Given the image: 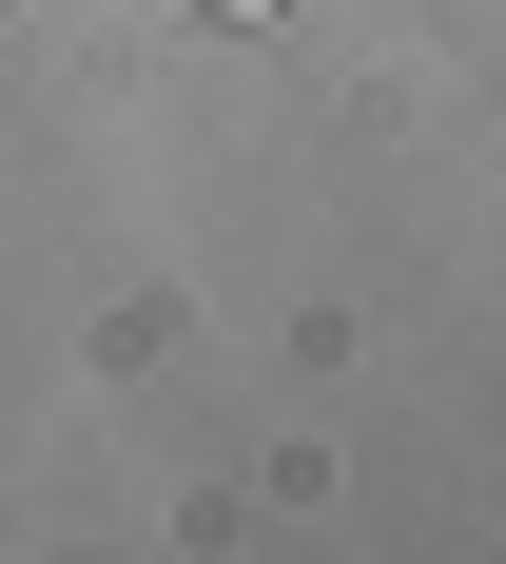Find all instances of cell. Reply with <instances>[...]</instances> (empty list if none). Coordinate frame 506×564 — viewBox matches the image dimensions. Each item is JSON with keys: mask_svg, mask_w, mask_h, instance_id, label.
<instances>
[{"mask_svg": "<svg viewBox=\"0 0 506 564\" xmlns=\"http://www.w3.org/2000/svg\"><path fill=\"white\" fill-rule=\"evenodd\" d=\"M195 20H273V0H195Z\"/></svg>", "mask_w": 506, "mask_h": 564, "instance_id": "obj_1", "label": "cell"}]
</instances>
